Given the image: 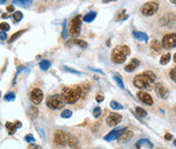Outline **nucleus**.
I'll return each instance as SVG.
<instances>
[{"instance_id":"obj_32","label":"nucleus","mask_w":176,"mask_h":149,"mask_svg":"<svg viewBox=\"0 0 176 149\" xmlns=\"http://www.w3.org/2000/svg\"><path fill=\"white\" fill-rule=\"evenodd\" d=\"M61 117L64 119H69L72 117V111L70 110H64L62 113H61Z\"/></svg>"},{"instance_id":"obj_17","label":"nucleus","mask_w":176,"mask_h":149,"mask_svg":"<svg viewBox=\"0 0 176 149\" xmlns=\"http://www.w3.org/2000/svg\"><path fill=\"white\" fill-rule=\"evenodd\" d=\"M151 49L153 50V51H155V52H160L161 51V49H162V43L160 42V41H158V40H153L152 41V43H151Z\"/></svg>"},{"instance_id":"obj_28","label":"nucleus","mask_w":176,"mask_h":149,"mask_svg":"<svg viewBox=\"0 0 176 149\" xmlns=\"http://www.w3.org/2000/svg\"><path fill=\"white\" fill-rule=\"evenodd\" d=\"M110 106L113 110H122V109H124V106H122L119 103H117L116 100H111Z\"/></svg>"},{"instance_id":"obj_19","label":"nucleus","mask_w":176,"mask_h":149,"mask_svg":"<svg viewBox=\"0 0 176 149\" xmlns=\"http://www.w3.org/2000/svg\"><path fill=\"white\" fill-rule=\"evenodd\" d=\"M95 17H96V12H95V11H90V12H88L86 15H84L83 20L86 21V22H91V21L94 20Z\"/></svg>"},{"instance_id":"obj_53","label":"nucleus","mask_w":176,"mask_h":149,"mask_svg":"<svg viewBox=\"0 0 176 149\" xmlns=\"http://www.w3.org/2000/svg\"><path fill=\"white\" fill-rule=\"evenodd\" d=\"M157 149H162V148H157Z\"/></svg>"},{"instance_id":"obj_16","label":"nucleus","mask_w":176,"mask_h":149,"mask_svg":"<svg viewBox=\"0 0 176 149\" xmlns=\"http://www.w3.org/2000/svg\"><path fill=\"white\" fill-rule=\"evenodd\" d=\"M139 65H140V61H139L138 59H136V58H134V59L131 60L130 64H128L126 67H125V70H126L127 72H133L135 69H137Z\"/></svg>"},{"instance_id":"obj_13","label":"nucleus","mask_w":176,"mask_h":149,"mask_svg":"<svg viewBox=\"0 0 176 149\" xmlns=\"http://www.w3.org/2000/svg\"><path fill=\"white\" fill-rule=\"evenodd\" d=\"M137 97L139 100H141L142 103H144L145 105H148V106H152L153 105V98L149 94H147L146 91H139L137 94Z\"/></svg>"},{"instance_id":"obj_29","label":"nucleus","mask_w":176,"mask_h":149,"mask_svg":"<svg viewBox=\"0 0 176 149\" xmlns=\"http://www.w3.org/2000/svg\"><path fill=\"white\" fill-rule=\"evenodd\" d=\"M22 17H23V15L20 11H15L14 13H13V19H14V22L20 21L21 19H22Z\"/></svg>"},{"instance_id":"obj_5","label":"nucleus","mask_w":176,"mask_h":149,"mask_svg":"<svg viewBox=\"0 0 176 149\" xmlns=\"http://www.w3.org/2000/svg\"><path fill=\"white\" fill-rule=\"evenodd\" d=\"M159 8V3L156 1H150V2H146L145 4L142 5L141 7V12L143 15L146 16H151V15L155 14L157 12V10Z\"/></svg>"},{"instance_id":"obj_8","label":"nucleus","mask_w":176,"mask_h":149,"mask_svg":"<svg viewBox=\"0 0 176 149\" xmlns=\"http://www.w3.org/2000/svg\"><path fill=\"white\" fill-rule=\"evenodd\" d=\"M154 88H155L156 94L159 97L163 98V100H166V98L169 97V89H168L163 83H161V82L156 83Z\"/></svg>"},{"instance_id":"obj_45","label":"nucleus","mask_w":176,"mask_h":149,"mask_svg":"<svg viewBox=\"0 0 176 149\" xmlns=\"http://www.w3.org/2000/svg\"><path fill=\"white\" fill-rule=\"evenodd\" d=\"M29 149H40V147H39V146H36V145H31V148H29Z\"/></svg>"},{"instance_id":"obj_21","label":"nucleus","mask_w":176,"mask_h":149,"mask_svg":"<svg viewBox=\"0 0 176 149\" xmlns=\"http://www.w3.org/2000/svg\"><path fill=\"white\" fill-rule=\"evenodd\" d=\"M38 114H39V111L36 106H31L28 109V115L31 119H36L38 117Z\"/></svg>"},{"instance_id":"obj_18","label":"nucleus","mask_w":176,"mask_h":149,"mask_svg":"<svg viewBox=\"0 0 176 149\" xmlns=\"http://www.w3.org/2000/svg\"><path fill=\"white\" fill-rule=\"evenodd\" d=\"M133 34H134V37L139 41H143L147 43L148 42V37H147V34L145 33H141V31H133Z\"/></svg>"},{"instance_id":"obj_44","label":"nucleus","mask_w":176,"mask_h":149,"mask_svg":"<svg viewBox=\"0 0 176 149\" xmlns=\"http://www.w3.org/2000/svg\"><path fill=\"white\" fill-rule=\"evenodd\" d=\"M15 127H16V128H20L21 127V123H20V122H15Z\"/></svg>"},{"instance_id":"obj_15","label":"nucleus","mask_w":176,"mask_h":149,"mask_svg":"<svg viewBox=\"0 0 176 149\" xmlns=\"http://www.w3.org/2000/svg\"><path fill=\"white\" fill-rule=\"evenodd\" d=\"M67 143L72 149H80V142H79L78 138L75 136H69Z\"/></svg>"},{"instance_id":"obj_11","label":"nucleus","mask_w":176,"mask_h":149,"mask_svg":"<svg viewBox=\"0 0 176 149\" xmlns=\"http://www.w3.org/2000/svg\"><path fill=\"white\" fill-rule=\"evenodd\" d=\"M126 130H128L127 127L125 128H121V129H113L111 132H109L107 135L104 137V140L105 141H111V140H114V139H117L119 136H121V134L122 132H125Z\"/></svg>"},{"instance_id":"obj_4","label":"nucleus","mask_w":176,"mask_h":149,"mask_svg":"<svg viewBox=\"0 0 176 149\" xmlns=\"http://www.w3.org/2000/svg\"><path fill=\"white\" fill-rule=\"evenodd\" d=\"M46 105L51 110H57V109H63L65 103L61 94H53L48 97Z\"/></svg>"},{"instance_id":"obj_25","label":"nucleus","mask_w":176,"mask_h":149,"mask_svg":"<svg viewBox=\"0 0 176 149\" xmlns=\"http://www.w3.org/2000/svg\"><path fill=\"white\" fill-rule=\"evenodd\" d=\"M113 79H114V81H116V83L117 84V86L119 87L121 89H125V85H124V82H122V80L121 79V77L119 76H117L116 74L113 76Z\"/></svg>"},{"instance_id":"obj_6","label":"nucleus","mask_w":176,"mask_h":149,"mask_svg":"<svg viewBox=\"0 0 176 149\" xmlns=\"http://www.w3.org/2000/svg\"><path fill=\"white\" fill-rule=\"evenodd\" d=\"M162 46L167 50H171L176 47V34H167L163 37Z\"/></svg>"},{"instance_id":"obj_30","label":"nucleus","mask_w":176,"mask_h":149,"mask_svg":"<svg viewBox=\"0 0 176 149\" xmlns=\"http://www.w3.org/2000/svg\"><path fill=\"white\" fill-rule=\"evenodd\" d=\"M4 100H6V102H12V100H15V94L14 92H8V94H5Z\"/></svg>"},{"instance_id":"obj_49","label":"nucleus","mask_w":176,"mask_h":149,"mask_svg":"<svg viewBox=\"0 0 176 149\" xmlns=\"http://www.w3.org/2000/svg\"><path fill=\"white\" fill-rule=\"evenodd\" d=\"M173 145H174V146H175V147H176V139L174 140V142H173Z\"/></svg>"},{"instance_id":"obj_14","label":"nucleus","mask_w":176,"mask_h":149,"mask_svg":"<svg viewBox=\"0 0 176 149\" xmlns=\"http://www.w3.org/2000/svg\"><path fill=\"white\" fill-rule=\"evenodd\" d=\"M133 136H134V133H133L132 131H129V129H128V130H126L125 132H122V133L121 136L117 138V140H119L121 143H126V142H128L129 140L132 139Z\"/></svg>"},{"instance_id":"obj_2","label":"nucleus","mask_w":176,"mask_h":149,"mask_svg":"<svg viewBox=\"0 0 176 149\" xmlns=\"http://www.w3.org/2000/svg\"><path fill=\"white\" fill-rule=\"evenodd\" d=\"M83 94L84 91L82 90V87L78 85L74 88H70V87L63 88L61 95H62L64 102H66L67 103H75Z\"/></svg>"},{"instance_id":"obj_1","label":"nucleus","mask_w":176,"mask_h":149,"mask_svg":"<svg viewBox=\"0 0 176 149\" xmlns=\"http://www.w3.org/2000/svg\"><path fill=\"white\" fill-rule=\"evenodd\" d=\"M156 80V75L152 71H145L142 74L135 76L133 83L136 87L141 89L151 90L153 89V84Z\"/></svg>"},{"instance_id":"obj_34","label":"nucleus","mask_w":176,"mask_h":149,"mask_svg":"<svg viewBox=\"0 0 176 149\" xmlns=\"http://www.w3.org/2000/svg\"><path fill=\"white\" fill-rule=\"evenodd\" d=\"M10 28V25H8L7 22H1L0 23V30H1L2 31H9Z\"/></svg>"},{"instance_id":"obj_22","label":"nucleus","mask_w":176,"mask_h":149,"mask_svg":"<svg viewBox=\"0 0 176 149\" xmlns=\"http://www.w3.org/2000/svg\"><path fill=\"white\" fill-rule=\"evenodd\" d=\"M170 58H171V54H170V53H166V54L162 56L161 59H160V64H162V65H166V64H168V62L170 61Z\"/></svg>"},{"instance_id":"obj_47","label":"nucleus","mask_w":176,"mask_h":149,"mask_svg":"<svg viewBox=\"0 0 176 149\" xmlns=\"http://www.w3.org/2000/svg\"><path fill=\"white\" fill-rule=\"evenodd\" d=\"M173 60H174V62L176 63V53L174 54V56H173Z\"/></svg>"},{"instance_id":"obj_24","label":"nucleus","mask_w":176,"mask_h":149,"mask_svg":"<svg viewBox=\"0 0 176 149\" xmlns=\"http://www.w3.org/2000/svg\"><path fill=\"white\" fill-rule=\"evenodd\" d=\"M136 113H137V115L139 117H141V118H145L147 116V111H145L143 108H141V106H137V108H136Z\"/></svg>"},{"instance_id":"obj_40","label":"nucleus","mask_w":176,"mask_h":149,"mask_svg":"<svg viewBox=\"0 0 176 149\" xmlns=\"http://www.w3.org/2000/svg\"><path fill=\"white\" fill-rule=\"evenodd\" d=\"M7 11L14 12V6H13V5H8V6H7Z\"/></svg>"},{"instance_id":"obj_52","label":"nucleus","mask_w":176,"mask_h":149,"mask_svg":"<svg viewBox=\"0 0 176 149\" xmlns=\"http://www.w3.org/2000/svg\"><path fill=\"white\" fill-rule=\"evenodd\" d=\"M0 95H1V91H0Z\"/></svg>"},{"instance_id":"obj_41","label":"nucleus","mask_w":176,"mask_h":149,"mask_svg":"<svg viewBox=\"0 0 176 149\" xmlns=\"http://www.w3.org/2000/svg\"><path fill=\"white\" fill-rule=\"evenodd\" d=\"M165 139H166V140H171L172 139V134H170V133L165 134Z\"/></svg>"},{"instance_id":"obj_36","label":"nucleus","mask_w":176,"mask_h":149,"mask_svg":"<svg viewBox=\"0 0 176 149\" xmlns=\"http://www.w3.org/2000/svg\"><path fill=\"white\" fill-rule=\"evenodd\" d=\"M25 140L26 141V142H28V143L36 142V139H34V137L31 134H28V135H26V136L25 137Z\"/></svg>"},{"instance_id":"obj_46","label":"nucleus","mask_w":176,"mask_h":149,"mask_svg":"<svg viewBox=\"0 0 176 149\" xmlns=\"http://www.w3.org/2000/svg\"><path fill=\"white\" fill-rule=\"evenodd\" d=\"M2 17H3V18H6V17H9V15H8V14H6V13H4V14L2 15Z\"/></svg>"},{"instance_id":"obj_50","label":"nucleus","mask_w":176,"mask_h":149,"mask_svg":"<svg viewBox=\"0 0 176 149\" xmlns=\"http://www.w3.org/2000/svg\"><path fill=\"white\" fill-rule=\"evenodd\" d=\"M136 149H141L140 146H136Z\"/></svg>"},{"instance_id":"obj_39","label":"nucleus","mask_w":176,"mask_h":149,"mask_svg":"<svg viewBox=\"0 0 176 149\" xmlns=\"http://www.w3.org/2000/svg\"><path fill=\"white\" fill-rule=\"evenodd\" d=\"M7 39V34L6 33H4V31H0V40H2V41H4V40Z\"/></svg>"},{"instance_id":"obj_48","label":"nucleus","mask_w":176,"mask_h":149,"mask_svg":"<svg viewBox=\"0 0 176 149\" xmlns=\"http://www.w3.org/2000/svg\"><path fill=\"white\" fill-rule=\"evenodd\" d=\"M6 1H4V0H0V4H4Z\"/></svg>"},{"instance_id":"obj_42","label":"nucleus","mask_w":176,"mask_h":149,"mask_svg":"<svg viewBox=\"0 0 176 149\" xmlns=\"http://www.w3.org/2000/svg\"><path fill=\"white\" fill-rule=\"evenodd\" d=\"M103 100H104V97H101V95H96V102L100 103V102H102Z\"/></svg>"},{"instance_id":"obj_23","label":"nucleus","mask_w":176,"mask_h":149,"mask_svg":"<svg viewBox=\"0 0 176 149\" xmlns=\"http://www.w3.org/2000/svg\"><path fill=\"white\" fill-rule=\"evenodd\" d=\"M137 146H141V145H147L148 147H150V148H153V144L150 142V140H148V139H140L137 142V144H136Z\"/></svg>"},{"instance_id":"obj_10","label":"nucleus","mask_w":176,"mask_h":149,"mask_svg":"<svg viewBox=\"0 0 176 149\" xmlns=\"http://www.w3.org/2000/svg\"><path fill=\"white\" fill-rule=\"evenodd\" d=\"M121 121H122V116L117 113L109 114V115L107 116V118H106V123H107L108 126H110V127L116 126Z\"/></svg>"},{"instance_id":"obj_33","label":"nucleus","mask_w":176,"mask_h":149,"mask_svg":"<svg viewBox=\"0 0 176 149\" xmlns=\"http://www.w3.org/2000/svg\"><path fill=\"white\" fill-rule=\"evenodd\" d=\"M92 115L94 118H98V117H100L101 115V109L99 106H96V108H94V110L92 112Z\"/></svg>"},{"instance_id":"obj_27","label":"nucleus","mask_w":176,"mask_h":149,"mask_svg":"<svg viewBox=\"0 0 176 149\" xmlns=\"http://www.w3.org/2000/svg\"><path fill=\"white\" fill-rule=\"evenodd\" d=\"M50 66H51V62L48 60H43L40 62V68H41L42 70H47Z\"/></svg>"},{"instance_id":"obj_35","label":"nucleus","mask_w":176,"mask_h":149,"mask_svg":"<svg viewBox=\"0 0 176 149\" xmlns=\"http://www.w3.org/2000/svg\"><path fill=\"white\" fill-rule=\"evenodd\" d=\"M13 4H18L20 6H28V5L31 4V1H18L16 0V1H13Z\"/></svg>"},{"instance_id":"obj_3","label":"nucleus","mask_w":176,"mask_h":149,"mask_svg":"<svg viewBox=\"0 0 176 149\" xmlns=\"http://www.w3.org/2000/svg\"><path fill=\"white\" fill-rule=\"evenodd\" d=\"M131 54V49L126 45H119L113 50L111 53V59L114 63L122 64L126 61L127 57Z\"/></svg>"},{"instance_id":"obj_31","label":"nucleus","mask_w":176,"mask_h":149,"mask_svg":"<svg viewBox=\"0 0 176 149\" xmlns=\"http://www.w3.org/2000/svg\"><path fill=\"white\" fill-rule=\"evenodd\" d=\"M72 43H74V44H76L77 46L81 47V48H86L87 47V43L85 41H82V40H74V41H72Z\"/></svg>"},{"instance_id":"obj_37","label":"nucleus","mask_w":176,"mask_h":149,"mask_svg":"<svg viewBox=\"0 0 176 149\" xmlns=\"http://www.w3.org/2000/svg\"><path fill=\"white\" fill-rule=\"evenodd\" d=\"M170 77L174 82H176V67H173L170 71Z\"/></svg>"},{"instance_id":"obj_43","label":"nucleus","mask_w":176,"mask_h":149,"mask_svg":"<svg viewBox=\"0 0 176 149\" xmlns=\"http://www.w3.org/2000/svg\"><path fill=\"white\" fill-rule=\"evenodd\" d=\"M90 70H92V71H96V72L98 73H100V74H103V72L101 70H99V69H95V68H91V67H89Z\"/></svg>"},{"instance_id":"obj_7","label":"nucleus","mask_w":176,"mask_h":149,"mask_svg":"<svg viewBox=\"0 0 176 149\" xmlns=\"http://www.w3.org/2000/svg\"><path fill=\"white\" fill-rule=\"evenodd\" d=\"M81 16L77 15V16L72 20L71 25H70V30L69 33L72 34V37H78L80 34V31H81Z\"/></svg>"},{"instance_id":"obj_12","label":"nucleus","mask_w":176,"mask_h":149,"mask_svg":"<svg viewBox=\"0 0 176 149\" xmlns=\"http://www.w3.org/2000/svg\"><path fill=\"white\" fill-rule=\"evenodd\" d=\"M43 97H44V94L41 89L39 88H34L31 94V100L34 105H39L41 103V102L43 100Z\"/></svg>"},{"instance_id":"obj_51","label":"nucleus","mask_w":176,"mask_h":149,"mask_svg":"<svg viewBox=\"0 0 176 149\" xmlns=\"http://www.w3.org/2000/svg\"><path fill=\"white\" fill-rule=\"evenodd\" d=\"M171 2H172V3H174V4L176 5V1H171Z\"/></svg>"},{"instance_id":"obj_20","label":"nucleus","mask_w":176,"mask_h":149,"mask_svg":"<svg viewBox=\"0 0 176 149\" xmlns=\"http://www.w3.org/2000/svg\"><path fill=\"white\" fill-rule=\"evenodd\" d=\"M5 127H6V129L8 130L9 135H13L15 133V131H16V129H17V128L15 127V124L10 123V122H7V123L5 124Z\"/></svg>"},{"instance_id":"obj_9","label":"nucleus","mask_w":176,"mask_h":149,"mask_svg":"<svg viewBox=\"0 0 176 149\" xmlns=\"http://www.w3.org/2000/svg\"><path fill=\"white\" fill-rule=\"evenodd\" d=\"M68 137L67 134L63 131H57L54 135V142L55 144H57L59 146H65L67 143Z\"/></svg>"},{"instance_id":"obj_26","label":"nucleus","mask_w":176,"mask_h":149,"mask_svg":"<svg viewBox=\"0 0 176 149\" xmlns=\"http://www.w3.org/2000/svg\"><path fill=\"white\" fill-rule=\"evenodd\" d=\"M25 31V30H23V31H17V33H15V34H13L12 36H11V38H10L9 40H8V43H12V42H14L15 40H17L19 37Z\"/></svg>"},{"instance_id":"obj_38","label":"nucleus","mask_w":176,"mask_h":149,"mask_svg":"<svg viewBox=\"0 0 176 149\" xmlns=\"http://www.w3.org/2000/svg\"><path fill=\"white\" fill-rule=\"evenodd\" d=\"M65 68V70L66 71H68V72H71V73H74V74H81L80 72H78V71H76V70H73V69H71V68H68V67H64Z\"/></svg>"}]
</instances>
